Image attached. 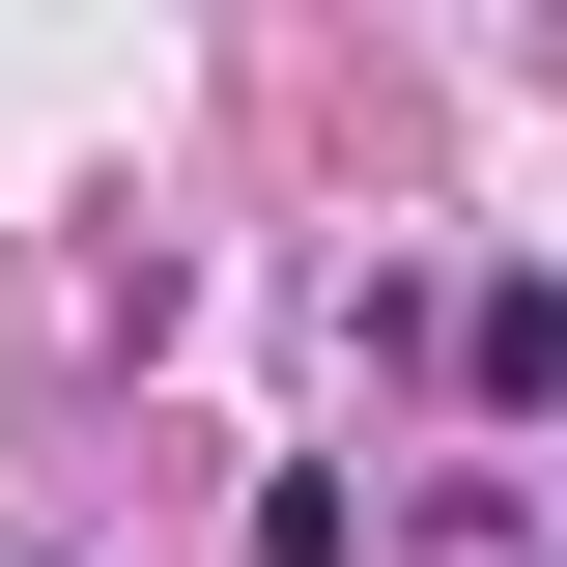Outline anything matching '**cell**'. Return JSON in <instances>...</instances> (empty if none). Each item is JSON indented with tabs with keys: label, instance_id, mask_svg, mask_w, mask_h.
Returning a JSON list of instances; mask_svg holds the SVG:
<instances>
[{
	"label": "cell",
	"instance_id": "1",
	"mask_svg": "<svg viewBox=\"0 0 567 567\" xmlns=\"http://www.w3.org/2000/svg\"><path fill=\"white\" fill-rule=\"evenodd\" d=\"M454 398H483V425H539V398H567V284H539V256L454 284Z\"/></svg>",
	"mask_w": 567,
	"mask_h": 567
}]
</instances>
